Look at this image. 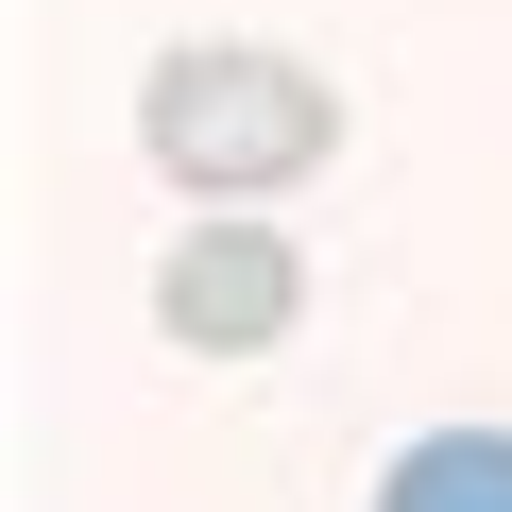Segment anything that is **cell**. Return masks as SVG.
Returning <instances> with one entry per match:
<instances>
[{
	"label": "cell",
	"mask_w": 512,
	"mask_h": 512,
	"mask_svg": "<svg viewBox=\"0 0 512 512\" xmlns=\"http://www.w3.org/2000/svg\"><path fill=\"white\" fill-rule=\"evenodd\" d=\"M376 512H512V427H427V444H393Z\"/></svg>",
	"instance_id": "3"
},
{
	"label": "cell",
	"mask_w": 512,
	"mask_h": 512,
	"mask_svg": "<svg viewBox=\"0 0 512 512\" xmlns=\"http://www.w3.org/2000/svg\"><path fill=\"white\" fill-rule=\"evenodd\" d=\"M291 308H308V274H291L274 222H188L171 274H154V325H171L188 359H256V342H291Z\"/></svg>",
	"instance_id": "2"
},
{
	"label": "cell",
	"mask_w": 512,
	"mask_h": 512,
	"mask_svg": "<svg viewBox=\"0 0 512 512\" xmlns=\"http://www.w3.org/2000/svg\"><path fill=\"white\" fill-rule=\"evenodd\" d=\"M137 137H154V171H171L188 205H256V188L325 171L342 103H325L291 52H239V35H171V52L137 69Z\"/></svg>",
	"instance_id": "1"
}]
</instances>
